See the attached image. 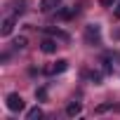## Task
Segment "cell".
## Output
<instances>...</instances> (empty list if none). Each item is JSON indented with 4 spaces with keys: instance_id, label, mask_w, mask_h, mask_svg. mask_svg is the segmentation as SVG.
I'll return each instance as SVG.
<instances>
[{
    "instance_id": "obj_1",
    "label": "cell",
    "mask_w": 120,
    "mask_h": 120,
    "mask_svg": "<svg viewBox=\"0 0 120 120\" xmlns=\"http://www.w3.org/2000/svg\"><path fill=\"white\" fill-rule=\"evenodd\" d=\"M66 68H68V61H66V59H59V61H54V64L45 66V68H42V73H45V75H59V73H64Z\"/></svg>"
},
{
    "instance_id": "obj_2",
    "label": "cell",
    "mask_w": 120,
    "mask_h": 120,
    "mask_svg": "<svg viewBox=\"0 0 120 120\" xmlns=\"http://www.w3.org/2000/svg\"><path fill=\"white\" fill-rule=\"evenodd\" d=\"M5 101H7V108H10L12 113H17V111H24V106H26V104H24V99H21L17 92L7 94V99H5Z\"/></svg>"
},
{
    "instance_id": "obj_3",
    "label": "cell",
    "mask_w": 120,
    "mask_h": 120,
    "mask_svg": "<svg viewBox=\"0 0 120 120\" xmlns=\"http://www.w3.org/2000/svg\"><path fill=\"white\" fill-rule=\"evenodd\" d=\"M99 38H101V28L97 26V24H90V26H85V40L92 45V42H97L99 45Z\"/></svg>"
},
{
    "instance_id": "obj_4",
    "label": "cell",
    "mask_w": 120,
    "mask_h": 120,
    "mask_svg": "<svg viewBox=\"0 0 120 120\" xmlns=\"http://www.w3.org/2000/svg\"><path fill=\"white\" fill-rule=\"evenodd\" d=\"M56 47H59V45H56V40H52V38H45V40L40 42V49H42L45 54H54Z\"/></svg>"
},
{
    "instance_id": "obj_5",
    "label": "cell",
    "mask_w": 120,
    "mask_h": 120,
    "mask_svg": "<svg viewBox=\"0 0 120 120\" xmlns=\"http://www.w3.org/2000/svg\"><path fill=\"white\" fill-rule=\"evenodd\" d=\"M82 113V104L80 101H71L68 106H66V115L68 118H75V115H80Z\"/></svg>"
},
{
    "instance_id": "obj_6",
    "label": "cell",
    "mask_w": 120,
    "mask_h": 120,
    "mask_svg": "<svg viewBox=\"0 0 120 120\" xmlns=\"http://www.w3.org/2000/svg\"><path fill=\"white\" fill-rule=\"evenodd\" d=\"M75 14H78V7H61V10L56 12V17L64 19V21H66V19H73Z\"/></svg>"
},
{
    "instance_id": "obj_7",
    "label": "cell",
    "mask_w": 120,
    "mask_h": 120,
    "mask_svg": "<svg viewBox=\"0 0 120 120\" xmlns=\"http://www.w3.org/2000/svg\"><path fill=\"white\" fill-rule=\"evenodd\" d=\"M14 31V17H7L5 21H3V28H0V35H3V38H7L10 33Z\"/></svg>"
},
{
    "instance_id": "obj_8",
    "label": "cell",
    "mask_w": 120,
    "mask_h": 120,
    "mask_svg": "<svg viewBox=\"0 0 120 120\" xmlns=\"http://www.w3.org/2000/svg\"><path fill=\"white\" fill-rule=\"evenodd\" d=\"M56 5H59V0H42L40 3V12H52Z\"/></svg>"
},
{
    "instance_id": "obj_9",
    "label": "cell",
    "mask_w": 120,
    "mask_h": 120,
    "mask_svg": "<svg viewBox=\"0 0 120 120\" xmlns=\"http://www.w3.org/2000/svg\"><path fill=\"white\" fill-rule=\"evenodd\" d=\"M40 118H42V108H38V106L26 113V120H40Z\"/></svg>"
},
{
    "instance_id": "obj_10",
    "label": "cell",
    "mask_w": 120,
    "mask_h": 120,
    "mask_svg": "<svg viewBox=\"0 0 120 120\" xmlns=\"http://www.w3.org/2000/svg\"><path fill=\"white\" fill-rule=\"evenodd\" d=\"M14 5V14H24L26 12V0H12Z\"/></svg>"
},
{
    "instance_id": "obj_11",
    "label": "cell",
    "mask_w": 120,
    "mask_h": 120,
    "mask_svg": "<svg viewBox=\"0 0 120 120\" xmlns=\"http://www.w3.org/2000/svg\"><path fill=\"white\" fill-rule=\"evenodd\" d=\"M12 45H14V49H24V47H26V45H28V40H26V38H24V35H19V38H17V40H14V42H12Z\"/></svg>"
},
{
    "instance_id": "obj_12",
    "label": "cell",
    "mask_w": 120,
    "mask_h": 120,
    "mask_svg": "<svg viewBox=\"0 0 120 120\" xmlns=\"http://www.w3.org/2000/svg\"><path fill=\"white\" fill-rule=\"evenodd\" d=\"M35 99L45 101V99H47V87H38V90H35Z\"/></svg>"
},
{
    "instance_id": "obj_13",
    "label": "cell",
    "mask_w": 120,
    "mask_h": 120,
    "mask_svg": "<svg viewBox=\"0 0 120 120\" xmlns=\"http://www.w3.org/2000/svg\"><path fill=\"white\" fill-rule=\"evenodd\" d=\"M99 3H101L104 7H113V5H118V0H99Z\"/></svg>"
},
{
    "instance_id": "obj_14",
    "label": "cell",
    "mask_w": 120,
    "mask_h": 120,
    "mask_svg": "<svg viewBox=\"0 0 120 120\" xmlns=\"http://www.w3.org/2000/svg\"><path fill=\"white\" fill-rule=\"evenodd\" d=\"M108 108H111V104H101V106L97 108V113H104V111H108Z\"/></svg>"
},
{
    "instance_id": "obj_15",
    "label": "cell",
    "mask_w": 120,
    "mask_h": 120,
    "mask_svg": "<svg viewBox=\"0 0 120 120\" xmlns=\"http://www.w3.org/2000/svg\"><path fill=\"white\" fill-rule=\"evenodd\" d=\"M115 17L120 19V0H118V5H115Z\"/></svg>"
}]
</instances>
